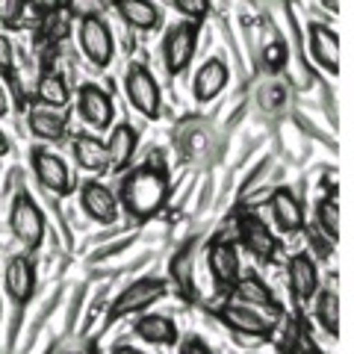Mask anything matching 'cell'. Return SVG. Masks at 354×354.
<instances>
[{
    "instance_id": "cell-8",
    "label": "cell",
    "mask_w": 354,
    "mask_h": 354,
    "mask_svg": "<svg viewBox=\"0 0 354 354\" xmlns=\"http://www.w3.org/2000/svg\"><path fill=\"white\" fill-rule=\"evenodd\" d=\"M32 169H36L39 183L48 192H57V195L71 192V171L59 153H53L48 148H36L32 151Z\"/></svg>"
},
{
    "instance_id": "cell-27",
    "label": "cell",
    "mask_w": 354,
    "mask_h": 354,
    "mask_svg": "<svg viewBox=\"0 0 354 354\" xmlns=\"http://www.w3.org/2000/svg\"><path fill=\"white\" fill-rule=\"evenodd\" d=\"M27 0H0V24L3 27H18L21 15H24Z\"/></svg>"
},
{
    "instance_id": "cell-1",
    "label": "cell",
    "mask_w": 354,
    "mask_h": 354,
    "mask_svg": "<svg viewBox=\"0 0 354 354\" xmlns=\"http://www.w3.org/2000/svg\"><path fill=\"white\" fill-rule=\"evenodd\" d=\"M165 198H169V180L162 169H153V162L133 169L121 183V204L136 218H151L165 204Z\"/></svg>"
},
{
    "instance_id": "cell-13",
    "label": "cell",
    "mask_w": 354,
    "mask_h": 354,
    "mask_svg": "<svg viewBox=\"0 0 354 354\" xmlns=\"http://www.w3.org/2000/svg\"><path fill=\"white\" fill-rule=\"evenodd\" d=\"M310 57L328 74H339V39L325 24H310Z\"/></svg>"
},
{
    "instance_id": "cell-4",
    "label": "cell",
    "mask_w": 354,
    "mask_h": 354,
    "mask_svg": "<svg viewBox=\"0 0 354 354\" xmlns=\"http://www.w3.org/2000/svg\"><path fill=\"white\" fill-rule=\"evenodd\" d=\"M124 88H127V97L133 109H139L145 118H160V106H162V97H160V86L153 80V74L145 68V65H130L127 77H124Z\"/></svg>"
},
{
    "instance_id": "cell-32",
    "label": "cell",
    "mask_w": 354,
    "mask_h": 354,
    "mask_svg": "<svg viewBox=\"0 0 354 354\" xmlns=\"http://www.w3.org/2000/svg\"><path fill=\"white\" fill-rule=\"evenodd\" d=\"M283 62H286L283 44H281V41H272L269 48H266V65H269L272 71H278V68H283Z\"/></svg>"
},
{
    "instance_id": "cell-16",
    "label": "cell",
    "mask_w": 354,
    "mask_h": 354,
    "mask_svg": "<svg viewBox=\"0 0 354 354\" xmlns=\"http://www.w3.org/2000/svg\"><path fill=\"white\" fill-rule=\"evenodd\" d=\"M209 274H213V281L221 286V290H230L239 278H242V266H239V251L234 245H227V242H218V245L209 248Z\"/></svg>"
},
{
    "instance_id": "cell-19",
    "label": "cell",
    "mask_w": 354,
    "mask_h": 354,
    "mask_svg": "<svg viewBox=\"0 0 354 354\" xmlns=\"http://www.w3.org/2000/svg\"><path fill=\"white\" fill-rule=\"evenodd\" d=\"M272 216L281 234H298L304 230V209L301 201L290 189H278L272 195Z\"/></svg>"
},
{
    "instance_id": "cell-21",
    "label": "cell",
    "mask_w": 354,
    "mask_h": 354,
    "mask_svg": "<svg viewBox=\"0 0 354 354\" xmlns=\"http://www.w3.org/2000/svg\"><path fill=\"white\" fill-rule=\"evenodd\" d=\"M133 330H136V337H142L145 342H153V346H174L177 342V325L169 316H160V313L139 316L133 322Z\"/></svg>"
},
{
    "instance_id": "cell-23",
    "label": "cell",
    "mask_w": 354,
    "mask_h": 354,
    "mask_svg": "<svg viewBox=\"0 0 354 354\" xmlns=\"http://www.w3.org/2000/svg\"><path fill=\"white\" fill-rule=\"evenodd\" d=\"M234 298L239 304H248V307H266V310H274L278 313V304H274V295H272V290L266 286L257 274H245V278H239L234 286Z\"/></svg>"
},
{
    "instance_id": "cell-2",
    "label": "cell",
    "mask_w": 354,
    "mask_h": 354,
    "mask_svg": "<svg viewBox=\"0 0 354 354\" xmlns=\"http://www.w3.org/2000/svg\"><path fill=\"white\" fill-rule=\"evenodd\" d=\"M77 41H80L83 57L95 65V68H106L113 62L115 44H113V32H109L106 21L101 15H83L80 27H77Z\"/></svg>"
},
{
    "instance_id": "cell-11",
    "label": "cell",
    "mask_w": 354,
    "mask_h": 354,
    "mask_svg": "<svg viewBox=\"0 0 354 354\" xmlns=\"http://www.w3.org/2000/svg\"><path fill=\"white\" fill-rule=\"evenodd\" d=\"M3 286L12 301L18 304H27L32 292H36V266L27 254H18L6 263V272H3Z\"/></svg>"
},
{
    "instance_id": "cell-29",
    "label": "cell",
    "mask_w": 354,
    "mask_h": 354,
    "mask_svg": "<svg viewBox=\"0 0 354 354\" xmlns=\"http://www.w3.org/2000/svg\"><path fill=\"white\" fill-rule=\"evenodd\" d=\"M257 97H260V106H263V109H281V104H283L286 95H283V88H281L278 83H269V86L260 88Z\"/></svg>"
},
{
    "instance_id": "cell-36",
    "label": "cell",
    "mask_w": 354,
    "mask_h": 354,
    "mask_svg": "<svg viewBox=\"0 0 354 354\" xmlns=\"http://www.w3.org/2000/svg\"><path fill=\"white\" fill-rule=\"evenodd\" d=\"M115 354H145V351H142V348H133V346H118Z\"/></svg>"
},
{
    "instance_id": "cell-3",
    "label": "cell",
    "mask_w": 354,
    "mask_h": 354,
    "mask_svg": "<svg viewBox=\"0 0 354 354\" xmlns=\"http://www.w3.org/2000/svg\"><path fill=\"white\" fill-rule=\"evenodd\" d=\"M9 227H12V234L24 242L30 251H36L41 245V239H44V213L27 192L15 195L12 209H9Z\"/></svg>"
},
{
    "instance_id": "cell-7",
    "label": "cell",
    "mask_w": 354,
    "mask_h": 354,
    "mask_svg": "<svg viewBox=\"0 0 354 354\" xmlns=\"http://www.w3.org/2000/svg\"><path fill=\"white\" fill-rule=\"evenodd\" d=\"M77 113H80V118L86 121V124H92L97 130H106L109 124H113L115 104H113V97H109V92H104V88L95 86V83H88L77 92Z\"/></svg>"
},
{
    "instance_id": "cell-18",
    "label": "cell",
    "mask_w": 354,
    "mask_h": 354,
    "mask_svg": "<svg viewBox=\"0 0 354 354\" xmlns=\"http://www.w3.org/2000/svg\"><path fill=\"white\" fill-rule=\"evenodd\" d=\"M139 148V133L133 124H118L113 133H109L106 142V157H109V169L113 171H127L133 157H136Z\"/></svg>"
},
{
    "instance_id": "cell-5",
    "label": "cell",
    "mask_w": 354,
    "mask_h": 354,
    "mask_svg": "<svg viewBox=\"0 0 354 354\" xmlns=\"http://www.w3.org/2000/svg\"><path fill=\"white\" fill-rule=\"evenodd\" d=\"M195 48H198V30L195 24H177L165 32L162 39V59H165V68L169 74H183L189 68V62L195 57Z\"/></svg>"
},
{
    "instance_id": "cell-6",
    "label": "cell",
    "mask_w": 354,
    "mask_h": 354,
    "mask_svg": "<svg viewBox=\"0 0 354 354\" xmlns=\"http://www.w3.org/2000/svg\"><path fill=\"white\" fill-rule=\"evenodd\" d=\"M162 295H165V281L162 278H142L136 283H130L127 290L115 298L113 310H109V319H121V316L139 313V310H145L148 304H153Z\"/></svg>"
},
{
    "instance_id": "cell-10",
    "label": "cell",
    "mask_w": 354,
    "mask_h": 354,
    "mask_svg": "<svg viewBox=\"0 0 354 354\" xmlns=\"http://www.w3.org/2000/svg\"><path fill=\"white\" fill-rule=\"evenodd\" d=\"M218 319L225 322L230 330H236V334H248V337H269L272 334V325L266 316L257 313V307H248V304H225L218 310Z\"/></svg>"
},
{
    "instance_id": "cell-31",
    "label": "cell",
    "mask_w": 354,
    "mask_h": 354,
    "mask_svg": "<svg viewBox=\"0 0 354 354\" xmlns=\"http://www.w3.org/2000/svg\"><path fill=\"white\" fill-rule=\"evenodd\" d=\"M12 65H15V48H12V41H9L6 32H0V71H12Z\"/></svg>"
},
{
    "instance_id": "cell-37",
    "label": "cell",
    "mask_w": 354,
    "mask_h": 354,
    "mask_svg": "<svg viewBox=\"0 0 354 354\" xmlns=\"http://www.w3.org/2000/svg\"><path fill=\"white\" fill-rule=\"evenodd\" d=\"M9 151V139H6V133L0 130V157H3V153Z\"/></svg>"
},
{
    "instance_id": "cell-24",
    "label": "cell",
    "mask_w": 354,
    "mask_h": 354,
    "mask_svg": "<svg viewBox=\"0 0 354 354\" xmlns=\"http://www.w3.org/2000/svg\"><path fill=\"white\" fill-rule=\"evenodd\" d=\"M313 298H316L313 316H316L319 328H322L328 337H339V298H337V292L334 290H319Z\"/></svg>"
},
{
    "instance_id": "cell-30",
    "label": "cell",
    "mask_w": 354,
    "mask_h": 354,
    "mask_svg": "<svg viewBox=\"0 0 354 354\" xmlns=\"http://www.w3.org/2000/svg\"><path fill=\"white\" fill-rule=\"evenodd\" d=\"M307 236H310V245H313V251H316L322 260L334 254V245H337V242H334V239H328L319 227H310V230H307Z\"/></svg>"
},
{
    "instance_id": "cell-28",
    "label": "cell",
    "mask_w": 354,
    "mask_h": 354,
    "mask_svg": "<svg viewBox=\"0 0 354 354\" xmlns=\"http://www.w3.org/2000/svg\"><path fill=\"white\" fill-rule=\"evenodd\" d=\"M171 3L180 9V12L189 18V21H204L209 12V3L207 0H171Z\"/></svg>"
},
{
    "instance_id": "cell-20",
    "label": "cell",
    "mask_w": 354,
    "mask_h": 354,
    "mask_svg": "<svg viewBox=\"0 0 354 354\" xmlns=\"http://www.w3.org/2000/svg\"><path fill=\"white\" fill-rule=\"evenodd\" d=\"M71 151H74V160L77 165H80L83 171H106L109 169V157H106V145L101 139H95V136H74L71 142Z\"/></svg>"
},
{
    "instance_id": "cell-14",
    "label": "cell",
    "mask_w": 354,
    "mask_h": 354,
    "mask_svg": "<svg viewBox=\"0 0 354 354\" xmlns=\"http://www.w3.org/2000/svg\"><path fill=\"white\" fill-rule=\"evenodd\" d=\"M27 127L32 136H39L44 142H59L65 133H68V113L62 106H39L30 109L27 115Z\"/></svg>"
},
{
    "instance_id": "cell-9",
    "label": "cell",
    "mask_w": 354,
    "mask_h": 354,
    "mask_svg": "<svg viewBox=\"0 0 354 354\" xmlns=\"http://www.w3.org/2000/svg\"><path fill=\"white\" fill-rule=\"evenodd\" d=\"M239 242H242V248L260 263H272L274 251H278V239H274V234L266 227L263 218L251 216V213L239 218Z\"/></svg>"
},
{
    "instance_id": "cell-33",
    "label": "cell",
    "mask_w": 354,
    "mask_h": 354,
    "mask_svg": "<svg viewBox=\"0 0 354 354\" xmlns=\"http://www.w3.org/2000/svg\"><path fill=\"white\" fill-rule=\"evenodd\" d=\"M180 354H213V351H209V346H204L201 339L192 337V339H186L180 346Z\"/></svg>"
},
{
    "instance_id": "cell-12",
    "label": "cell",
    "mask_w": 354,
    "mask_h": 354,
    "mask_svg": "<svg viewBox=\"0 0 354 354\" xmlns=\"http://www.w3.org/2000/svg\"><path fill=\"white\" fill-rule=\"evenodd\" d=\"M80 207L86 209V216H92L101 225H113L118 218V198L97 180H86L80 189Z\"/></svg>"
},
{
    "instance_id": "cell-26",
    "label": "cell",
    "mask_w": 354,
    "mask_h": 354,
    "mask_svg": "<svg viewBox=\"0 0 354 354\" xmlns=\"http://www.w3.org/2000/svg\"><path fill=\"white\" fill-rule=\"evenodd\" d=\"M316 227L322 230L328 239H339V204L334 195L322 198V201L316 204Z\"/></svg>"
},
{
    "instance_id": "cell-15",
    "label": "cell",
    "mask_w": 354,
    "mask_h": 354,
    "mask_svg": "<svg viewBox=\"0 0 354 354\" xmlns=\"http://www.w3.org/2000/svg\"><path fill=\"white\" fill-rule=\"evenodd\" d=\"M227 80H230L227 65L221 62V59H207L201 68H198L195 80H192V95H195V101H201V104L216 101V97L225 92Z\"/></svg>"
},
{
    "instance_id": "cell-17",
    "label": "cell",
    "mask_w": 354,
    "mask_h": 354,
    "mask_svg": "<svg viewBox=\"0 0 354 354\" xmlns=\"http://www.w3.org/2000/svg\"><path fill=\"white\" fill-rule=\"evenodd\" d=\"M286 274H290V292L295 295V301H310L319 292V269L307 254H295L286 266Z\"/></svg>"
},
{
    "instance_id": "cell-25",
    "label": "cell",
    "mask_w": 354,
    "mask_h": 354,
    "mask_svg": "<svg viewBox=\"0 0 354 354\" xmlns=\"http://www.w3.org/2000/svg\"><path fill=\"white\" fill-rule=\"evenodd\" d=\"M36 95L44 106H65L71 101V88L65 83V77H59L57 71L41 74V80L36 86Z\"/></svg>"
},
{
    "instance_id": "cell-34",
    "label": "cell",
    "mask_w": 354,
    "mask_h": 354,
    "mask_svg": "<svg viewBox=\"0 0 354 354\" xmlns=\"http://www.w3.org/2000/svg\"><path fill=\"white\" fill-rule=\"evenodd\" d=\"M292 354H322V351H319L316 346H313V339H310L307 334L301 337V339H298V346H295V351Z\"/></svg>"
},
{
    "instance_id": "cell-22",
    "label": "cell",
    "mask_w": 354,
    "mask_h": 354,
    "mask_svg": "<svg viewBox=\"0 0 354 354\" xmlns=\"http://www.w3.org/2000/svg\"><path fill=\"white\" fill-rule=\"evenodd\" d=\"M115 9H118V15L136 30H157L162 21L160 6L151 3V0H115Z\"/></svg>"
},
{
    "instance_id": "cell-35",
    "label": "cell",
    "mask_w": 354,
    "mask_h": 354,
    "mask_svg": "<svg viewBox=\"0 0 354 354\" xmlns=\"http://www.w3.org/2000/svg\"><path fill=\"white\" fill-rule=\"evenodd\" d=\"M9 113V97H6V88H3V83H0V118H3Z\"/></svg>"
}]
</instances>
